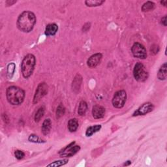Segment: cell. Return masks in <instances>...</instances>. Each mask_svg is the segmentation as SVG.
I'll list each match as a JSON object with an SVG mask.
<instances>
[{
  "mask_svg": "<svg viewBox=\"0 0 167 167\" xmlns=\"http://www.w3.org/2000/svg\"><path fill=\"white\" fill-rule=\"evenodd\" d=\"M36 22V17L31 11H24L18 16L16 25L21 31L28 33L34 29Z\"/></svg>",
  "mask_w": 167,
  "mask_h": 167,
  "instance_id": "obj_1",
  "label": "cell"
},
{
  "mask_svg": "<svg viewBox=\"0 0 167 167\" xmlns=\"http://www.w3.org/2000/svg\"><path fill=\"white\" fill-rule=\"evenodd\" d=\"M6 97H7V99L11 105H20L24 100L25 92L22 88L12 86L7 89Z\"/></svg>",
  "mask_w": 167,
  "mask_h": 167,
  "instance_id": "obj_2",
  "label": "cell"
},
{
  "mask_svg": "<svg viewBox=\"0 0 167 167\" xmlns=\"http://www.w3.org/2000/svg\"><path fill=\"white\" fill-rule=\"evenodd\" d=\"M36 63L35 57L33 54H28L24 57L21 64V70L23 76L28 79L33 74Z\"/></svg>",
  "mask_w": 167,
  "mask_h": 167,
  "instance_id": "obj_3",
  "label": "cell"
},
{
  "mask_svg": "<svg viewBox=\"0 0 167 167\" xmlns=\"http://www.w3.org/2000/svg\"><path fill=\"white\" fill-rule=\"evenodd\" d=\"M133 75L134 79L138 82H144L148 78V73L145 70L142 63L137 62L133 69Z\"/></svg>",
  "mask_w": 167,
  "mask_h": 167,
  "instance_id": "obj_4",
  "label": "cell"
},
{
  "mask_svg": "<svg viewBox=\"0 0 167 167\" xmlns=\"http://www.w3.org/2000/svg\"><path fill=\"white\" fill-rule=\"evenodd\" d=\"M127 99V93L125 90H120L117 92H115L112 102L114 107L116 108H121L124 107Z\"/></svg>",
  "mask_w": 167,
  "mask_h": 167,
  "instance_id": "obj_5",
  "label": "cell"
},
{
  "mask_svg": "<svg viewBox=\"0 0 167 167\" xmlns=\"http://www.w3.org/2000/svg\"><path fill=\"white\" fill-rule=\"evenodd\" d=\"M48 86L45 82L40 83L37 88L34 97V104H37L48 93Z\"/></svg>",
  "mask_w": 167,
  "mask_h": 167,
  "instance_id": "obj_6",
  "label": "cell"
},
{
  "mask_svg": "<svg viewBox=\"0 0 167 167\" xmlns=\"http://www.w3.org/2000/svg\"><path fill=\"white\" fill-rule=\"evenodd\" d=\"M134 57L141 60H144L147 57V51L145 47L139 43H134L131 48Z\"/></svg>",
  "mask_w": 167,
  "mask_h": 167,
  "instance_id": "obj_7",
  "label": "cell"
},
{
  "mask_svg": "<svg viewBox=\"0 0 167 167\" xmlns=\"http://www.w3.org/2000/svg\"><path fill=\"white\" fill-rule=\"evenodd\" d=\"M74 142L70 143L69 145H68L65 148L62 150L61 151H60V153L61 155V157H72L75 154L79 151L80 150V147L79 146H74Z\"/></svg>",
  "mask_w": 167,
  "mask_h": 167,
  "instance_id": "obj_8",
  "label": "cell"
},
{
  "mask_svg": "<svg viewBox=\"0 0 167 167\" xmlns=\"http://www.w3.org/2000/svg\"><path fill=\"white\" fill-rule=\"evenodd\" d=\"M154 108L153 105L151 102H147L143 104L142 106H140L137 111L134 112L133 114V116H138V115H144L147 114H148L153 111Z\"/></svg>",
  "mask_w": 167,
  "mask_h": 167,
  "instance_id": "obj_9",
  "label": "cell"
},
{
  "mask_svg": "<svg viewBox=\"0 0 167 167\" xmlns=\"http://www.w3.org/2000/svg\"><path fill=\"white\" fill-rule=\"evenodd\" d=\"M102 58V55L100 53L95 54L89 57L87 61V65L90 68H95L101 63Z\"/></svg>",
  "mask_w": 167,
  "mask_h": 167,
  "instance_id": "obj_10",
  "label": "cell"
},
{
  "mask_svg": "<svg viewBox=\"0 0 167 167\" xmlns=\"http://www.w3.org/2000/svg\"><path fill=\"white\" fill-rule=\"evenodd\" d=\"M105 108L100 105H95L92 108V115L95 119L102 118L105 115Z\"/></svg>",
  "mask_w": 167,
  "mask_h": 167,
  "instance_id": "obj_11",
  "label": "cell"
},
{
  "mask_svg": "<svg viewBox=\"0 0 167 167\" xmlns=\"http://www.w3.org/2000/svg\"><path fill=\"white\" fill-rule=\"evenodd\" d=\"M82 76L80 74H77L75 76V78L73 81L72 84V89L74 92L77 93L78 92H79L82 84Z\"/></svg>",
  "mask_w": 167,
  "mask_h": 167,
  "instance_id": "obj_12",
  "label": "cell"
},
{
  "mask_svg": "<svg viewBox=\"0 0 167 167\" xmlns=\"http://www.w3.org/2000/svg\"><path fill=\"white\" fill-rule=\"evenodd\" d=\"M51 127H52V122L50 119H46L43 121V124L41 127V132L44 135H47L50 132Z\"/></svg>",
  "mask_w": 167,
  "mask_h": 167,
  "instance_id": "obj_13",
  "label": "cell"
},
{
  "mask_svg": "<svg viewBox=\"0 0 167 167\" xmlns=\"http://www.w3.org/2000/svg\"><path fill=\"white\" fill-rule=\"evenodd\" d=\"M58 30V26L56 24H50L47 25L45 29V34L47 36H53Z\"/></svg>",
  "mask_w": 167,
  "mask_h": 167,
  "instance_id": "obj_14",
  "label": "cell"
},
{
  "mask_svg": "<svg viewBox=\"0 0 167 167\" xmlns=\"http://www.w3.org/2000/svg\"><path fill=\"white\" fill-rule=\"evenodd\" d=\"M166 76H167V66L166 63H165L159 70L157 74V78L160 80H165L166 79Z\"/></svg>",
  "mask_w": 167,
  "mask_h": 167,
  "instance_id": "obj_15",
  "label": "cell"
},
{
  "mask_svg": "<svg viewBox=\"0 0 167 167\" xmlns=\"http://www.w3.org/2000/svg\"><path fill=\"white\" fill-rule=\"evenodd\" d=\"M79 122L76 118L70 119L68 122V129L70 132H75L79 127Z\"/></svg>",
  "mask_w": 167,
  "mask_h": 167,
  "instance_id": "obj_16",
  "label": "cell"
},
{
  "mask_svg": "<svg viewBox=\"0 0 167 167\" xmlns=\"http://www.w3.org/2000/svg\"><path fill=\"white\" fill-rule=\"evenodd\" d=\"M101 129V125H96L94 126L89 127L86 132V135L87 137H91L95 133L98 132Z\"/></svg>",
  "mask_w": 167,
  "mask_h": 167,
  "instance_id": "obj_17",
  "label": "cell"
},
{
  "mask_svg": "<svg viewBox=\"0 0 167 167\" xmlns=\"http://www.w3.org/2000/svg\"><path fill=\"white\" fill-rule=\"evenodd\" d=\"M88 111V105L86 103V102L84 101H82L79 106V110H78V114L79 115L83 116Z\"/></svg>",
  "mask_w": 167,
  "mask_h": 167,
  "instance_id": "obj_18",
  "label": "cell"
},
{
  "mask_svg": "<svg viewBox=\"0 0 167 167\" xmlns=\"http://www.w3.org/2000/svg\"><path fill=\"white\" fill-rule=\"evenodd\" d=\"M44 112H45V108H44V106H41L38 109V111L36 112V114L35 115V117H34V120H35V122L40 121L41 118L43 117V115L44 114Z\"/></svg>",
  "mask_w": 167,
  "mask_h": 167,
  "instance_id": "obj_19",
  "label": "cell"
},
{
  "mask_svg": "<svg viewBox=\"0 0 167 167\" xmlns=\"http://www.w3.org/2000/svg\"><path fill=\"white\" fill-rule=\"evenodd\" d=\"M105 1H102V0H88L85 2V4L88 7H98L101 5L102 3H105Z\"/></svg>",
  "mask_w": 167,
  "mask_h": 167,
  "instance_id": "obj_20",
  "label": "cell"
},
{
  "mask_svg": "<svg viewBox=\"0 0 167 167\" xmlns=\"http://www.w3.org/2000/svg\"><path fill=\"white\" fill-rule=\"evenodd\" d=\"M155 3L151 2H147L142 7V11L143 12H149L151 11H153L155 8Z\"/></svg>",
  "mask_w": 167,
  "mask_h": 167,
  "instance_id": "obj_21",
  "label": "cell"
},
{
  "mask_svg": "<svg viewBox=\"0 0 167 167\" xmlns=\"http://www.w3.org/2000/svg\"><path fill=\"white\" fill-rule=\"evenodd\" d=\"M28 140L29 142H34V143H38V144H41V143H44L45 142V141L43 140L42 138H41L40 137H38L36 134H32L29 137Z\"/></svg>",
  "mask_w": 167,
  "mask_h": 167,
  "instance_id": "obj_22",
  "label": "cell"
},
{
  "mask_svg": "<svg viewBox=\"0 0 167 167\" xmlns=\"http://www.w3.org/2000/svg\"><path fill=\"white\" fill-rule=\"evenodd\" d=\"M65 107L63 106V105L60 104L58 106H57L56 110V118L59 119L61 117H62L63 115L65 114Z\"/></svg>",
  "mask_w": 167,
  "mask_h": 167,
  "instance_id": "obj_23",
  "label": "cell"
},
{
  "mask_svg": "<svg viewBox=\"0 0 167 167\" xmlns=\"http://www.w3.org/2000/svg\"><path fill=\"white\" fill-rule=\"evenodd\" d=\"M15 70V64L14 63H11L7 67V76L9 79H11L13 76Z\"/></svg>",
  "mask_w": 167,
  "mask_h": 167,
  "instance_id": "obj_24",
  "label": "cell"
},
{
  "mask_svg": "<svg viewBox=\"0 0 167 167\" xmlns=\"http://www.w3.org/2000/svg\"><path fill=\"white\" fill-rule=\"evenodd\" d=\"M68 159H63V160H56V161H54L52 163H50L49 165H48V166H61L63 165H65V164H67L68 163Z\"/></svg>",
  "mask_w": 167,
  "mask_h": 167,
  "instance_id": "obj_25",
  "label": "cell"
},
{
  "mask_svg": "<svg viewBox=\"0 0 167 167\" xmlns=\"http://www.w3.org/2000/svg\"><path fill=\"white\" fill-rule=\"evenodd\" d=\"M15 156L17 159L20 160L24 157L25 153L21 150H16L15 151Z\"/></svg>",
  "mask_w": 167,
  "mask_h": 167,
  "instance_id": "obj_26",
  "label": "cell"
},
{
  "mask_svg": "<svg viewBox=\"0 0 167 167\" xmlns=\"http://www.w3.org/2000/svg\"><path fill=\"white\" fill-rule=\"evenodd\" d=\"M159 51V47L157 45H156V44H154L152 47H151L150 48V52L151 54L155 55L156 54L158 53V52Z\"/></svg>",
  "mask_w": 167,
  "mask_h": 167,
  "instance_id": "obj_27",
  "label": "cell"
},
{
  "mask_svg": "<svg viewBox=\"0 0 167 167\" xmlns=\"http://www.w3.org/2000/svg\"><path fill=\"white\" fill-rule=\"evenodd\" d=\"M161 23L164 26H166V16H165L163 18H162Z\"/></svg>",
  "mask_w": 167,
  "mask_h": 167,
  "instance_id": "obj_28",
  "label": "cell"
},
{
  "mask_svg": "<svg viewBox=\"0 0 167 167\" xmlns=\"http://www.w3.org/2000/svg\"><path fill=\"white\" fill-rule=\"evenodd\" d=\"M16 2V1H7L6 2V3H7V5H13L14 3H15Z\"/></svg>",
  "mask_w": 167,
  "mask_h": 167,
  "instance_id": "obj_29",
  "label": "cell"
},
{
  "mask_svg": "<svg viewBox=\"0 0 167 167\" xmlns=\"http://www.w3.org/2000/svg\"><path fill=\"white\" fill-rule=\"evenodd\" d=\"M160 3H161L163 6H165V7H166V3H167V1H166V0H165V1H161V2H160Z\"/></svg>",
  "mask_w": 167,
  "mask_h": 167,
  "instance_id": "obj_30",
  "label": "cell"
},
{
  "mask_svg": "<svg viewBox=\"0 0 167 167\" xmlns=\"http://www.w3.org/2000/svg\"><path fill=\"white\" fill-rule=\"evenodd\" d=\"M131 161H130V160H128V161L125 162V163L124 164V166H128V165H131Z\"/></svg>",
  "mask_w": 167,
  "mask_h": 167,
  "instance_id": "obj_31",
  "label": "cell"
}]
</instances>
